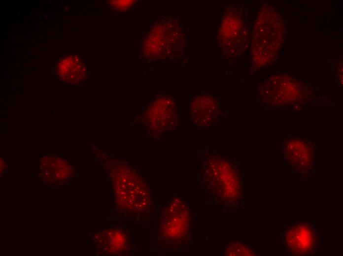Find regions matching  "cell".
Listing matches in <instances>:
<instances>
[{
    "instance_id": "8",
    "label": "cell",
    "mask_w": 343,
    "mask_h": 256,
    "mask_svg": "<svg viewBox=\"0 0 343 256\" xmlns=\"http://www.w3.org/2000/svg\"><path fill=\"white\" fill-rule=\"evenodd\" d=\"M190 116L196 126L208 128L215 124L221 114L220 101L208 94L195 96L190 104Z\"/></svg>"
},
{
    "instance_id": "6",
    "label": "cell",
    "mask_w": 343,
    "mask_h": 256,
    "mask_svg": "<svg viewBox=\"0 0 343 256\" xmlns=\"http://www.w3.org/2000/svg\"><path fill=\"white\" fill-rule=\"evenodd\" d=\"M149 128L161 135L173 130L177 125L176 103L168 95L161 94L154 98L145 113Z\"/></svg>"
},
{
    "instance_id": "10",
    "label": "cell",
    "mask_w": 343,
    "mask_h": 256,
    "mask_svg": "<svg viewBox=\"0 0 343 256\" xmlns=\"http://www.w3.org/2000/svg\"><path fill=\"white\" fill-rule=\"evenodd\" d=\"M57 73L64 81L77 84L86 77V67L81 58L77 55H67L63 57L56 65Z\"/></svg>"
},
{
    "instance_id": "12",
    "label": "cell",
    "mask_w": 343,
    "mask_h": 256,
    "mask_svg": "<svg viewBox=\"0 0 343 256\" xmlns=\"http://www.w3.org/2000/svg\"><path fill=\"white\" fill-rule=\"evenodd\" d=\"M226 256H256L257 254L250 247L236 241L230 242L225 249Z\"/></svg>"
},
{
    "instance_id": "5",
    "label": "cell",
    "mask_w": 343,
    "mask_h": 256,
    "mask_svg": "<svg viewBox=\"0 0 343 256\" xmlns=\"http://www.w3.org/2000/svg\"><path fill=\"white\" fill-rule=\"evenodd\" d=\"M283 243L292 256H309L316 250L318 237L315 228L308 222H298L288 225L283 231Z\"/></svg>"
},
{
    "instance_id": "9",
    "label": "cell",
    "mask_w": 343,
    "mask_h": 256,
    "mask_svg": "<svg viewBox=\"0 0 343 256\" xmlns=\"http://www.w3.org/2000/svg\"><path fill=\"white\" fill-rule=\"evenodd\" d=\"M242 20L237 13L231 12L224 14L218 36L222 50L232 49L233 46L238 45L242 34Z\"/></svg>"
},
{
    "instance_id": "11",
    "label": "cell",
    "mask_w": 343,
    "mask_h": 256,
    "mask_svg": "<svg viewBox=\"0 0 343 256\" xmlns=\"http://www.w3.org/2000/svg\"><path fill=\"white\" fill-rule=\"evenodd\" d=\"M127 243L126 235L121 230H112L106 233L105 243L110 253H121L126 249Z\"/></svg>"
},
{
    "instance_id": "7",
    "label": "cell",
    "mask_w": 343,
    "mask_h": 256,
    "mask_svg": "<svg viewBox=\"0 0 343 256\" xmlns=\"http://www.w3.org/2000/svg\"><path fill=\"white\" fill-rule=\"evenodd\" d=\"M282 153L287 162L297 172L308 176L313 168L315 149L309 140L291 136L284 141Z\"/></svg>"
},
{
    "instance_id": "4",
    "label": "cell",
    "mask_w": 343,
    "mask_h": 256,
    "mask_svg": "<svg viewBox=\"0 0 343 256\" xmlns=\"http://www.w3.org/2000/svg\"><path fill=\"white\" fill-rule=\"evenodd\" d=\"M172 22L160 21L152 26L143 44L146 57L159 59L172 57L180 47L182 32Z\"/></svg>"
},
{
    "instance_id": "13",
    "label": "cell",
    "mask_w": 343,
    "mask_h": 256,
    "mask_svg": "<svg viewBox=\"0 0 343 256\" xmlns=\"http://www.w3.org/2000/svg\"><path fill=\"white\" fill-rule=\"evenodd\" d=\"M134 0H111L110 1V6L118 11L125 10L132 6Z\"/></svg>"
},
{
    "instance_id": "2",
    "label": "cell",
    "mask_w": 343,
    "mask_h": 256,
    "mask_svg": "<svg viewBox=\"0 0 343 256\" xmlns=\"http://www.w3.org/2000/svg\"><path fill=\"white\" fill-rule=\"evenodd\" d=\"M113 178L118 203L125 210L143 211L150 202V193L146 183L136 172L120 164Z\"/></svg>"
},
{
    "instance_id": "3",
    "label": "cell",
    "mask_w": 343,
    "mask_h": 256,
    "mask_svg": "<svg viewBox=\"0 0 343 256\" xmlns=\"http://www.w3.org/2000/svg\"><path fill=\"white\" fill-rule=\"evenodd\" d=\"M190 226L191 215L187 205L180 198H173L161 218L160 237L170 244L180 243L188 237Z\"/></svg>"
},
{
    "instance_id": "1",
    "label": "cell",
    "mask_w": 343,
    "mask_h": 256,
    "mask_svg": "<svg viewBox=\"0 0 343 256\" xmlns=\"http://www.w3.org/2000/svg\"><path fill=\"white\" fill-rule=\"evenodd\" d=\"M201 178L213 195L223 203L234 205L242 197V179L237 165L228 159L208 154L201 164Z\"/></svg>"
}]
</instances>
